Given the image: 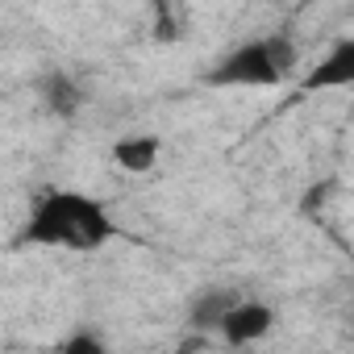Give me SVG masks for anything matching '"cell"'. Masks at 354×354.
<instances>
[{
  "instance_id": "obj_5",
  "label": "cell",
  "mask_w": 354,
  "mask_h": 354,
  "mask_svg": "<svg viewBox=\"0 0 354 354\" xmlns=\"http://www.w3.org/2000/svg\"><path fill=\"white\" fill-rule=\"evenodd\" d=\"M158 154H162V142H158L154 133H129V138H121V142L113 146V162H117L121 171H129V175L154 171Z\"/></svg>"
},
{
  "instance_id": "obj_9",
  "label": "cell",
  "mask_w": 354,
  "mask_h": 354,
  "mask_svg": "<svg viewBox=\"0 0 354 354\" xmlns=\"http://www.w3.org/2000/svg\"><path fill=\"white\" fill-rule=\"evenodd\" d=\"M59 354H109V346H104L92 329H75V333H67V337H63Z\"/></svg>"
},
{
  "instance_id": "obj_4",
  "label": "cell",
  "mask_w": 354,
  "mask_h": 354,
  "mask_svg": "<svg viewBox=\"0 0 354 354\" xmlns=\"http://www.w3.org/2000/svg\"><path fill=\"white\" fill-rule=\"evenodd\" d=\"M354 84V38H342L308 75H304V92H321V88H346Z\"/></svg>"
},
{
  "instance_id": "obj_8",
  "label": "cell",
  "mask_w": 354,
  "mask_h": 354,
  "mask_svg": "<svg viewBox=\"0 0 354 354\" xmlns=\"http://www.w3.org/2000/svg\"><path fill=\"white\" fill-rule=\"evenodd\" d=\"M263 46H267V59H271V67L279 75H288L296 67V46H292L288 34H271V38H263Z\"/></svg>"
},
{
  "instance_id": "obj_6",
  "label": "cell",
  "mask_w": 354,
  "mask_h": 354,
  "mask_svg": "<svg viewBox=\"0 0 354 354\" xmlns=\"http://www.w3.org/2000/svg\"><path fill=\"white\" fill-rule=\"evenodd\" d=\"M42 100H46V109H50L55 117H71V113H80L84 92H80L67 75H46V80H42Z\"/></svg>"
},
{
  "instance_id": "obj_10",
  "label": "cell",
  "mask_w": 354,
  "mask_h": 354,
  "mask_svg": "<svg viewBox=\"0 0 354 354\" xmlns=\"http://www.w3.org/2000/svg\"><path fill=\"white\" fill-rule=\"evenodd\" d=\"M329 192H333V180H321V184H313V188L304 192V205H300V209H304V213H317V209L329 201Z\"/></svg>"
},
{
  "instance_id": "obj_1",
  "label": "cell",
  "mask_w": 354,
  "mask_h": 354,
  "mask_svg": "<svg viewBox=\"0 0 354 354\" xmlns=\"http://www.w3.org/2000/svg\"><path fill=\"white\" fill-rule=\"evenodd\" d=\"M117 225L109 217V209L84 192H46L38 196L30 221H26V242L34 246H59V250H100L104 242H113Z\"/></svg>"
},
{
  "instance_id": "obj_3",
  "label": "cell",
  "mask_w": 354,
  "mask_h": 354,
  "mask_svg": "<svg viewBox=\"0 0 354 354\" xmlns=\"http://www.w3.org/2000/svg\"><path fill=\"white\" fill-rule=\"evenodd\" d=\"M271 325H275L271 304H263V300H234V304L225 308V317L217 321V333H221L230 346H250V342L267 337Z\"/></svg>"
},
{
  "instance_id": "obj_7",
  "label": "cell",
  "mask_w": 354,
  "mask_h": 354,
  "mask_svg": "<svg viewBox=\"0 0 354 354\" xmlns=\"http://www.w3.org/2000/svg\"><path fill=\"white\" fill-rule=\"evenodd\" d=\"M234 300H238V296H234V292H225V288L201 292V296L192 300V308H188V321H192L196 329H217V321L225 317V308H230Z\"/></svg>"
},
{
  "instance_id": "obj_2",
  "label": "cell",
  "mask_w": 354,
  "mask_h": 354,
  "mask_svg": "<svg viewBox=\"0 0 354 354\" xmlns=\"http://www.w3.org/2000/svg\"><path fill=\"white\" fill-rule=\"evenodd\" d=\"M209 84H217V88H275V84H283V75L271 67L267 46L259 38V42L238 46L230 59H221L217 71H209Z\"/></svg>"
}]
</instances>
